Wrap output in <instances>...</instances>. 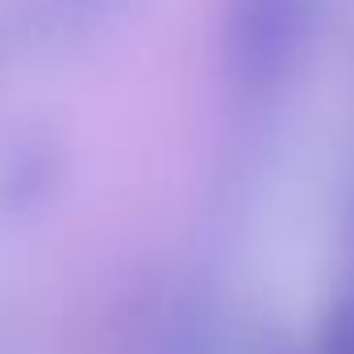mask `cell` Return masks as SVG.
<instances>
[{
  "instance_id": "obj_1",
  "label": "cell",
  "mask_w": 354,
  "mask_h": 354,
  "mask_svg": "<svg viewBox=\"0 0 354 354\" xmlns=\"http://www.w3.org/2000/svg\"><path fill=\"white\" fill-rule=\"evenodd\" d=\"M317 34V0H230L221 55L225 71L246 96L283 88Z\"/></svg>"
}]
</instances>
